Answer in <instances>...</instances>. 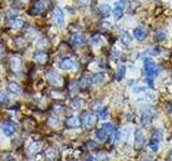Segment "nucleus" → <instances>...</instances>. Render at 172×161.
I'll list each match as a JSON object with an SVG mask.
<instances>
[{"label": "nucleus", "instance_id": "7c9ffc66", "mask_svg": "<svg viewBox=\"0 0 172 161\" xmlns=\"http://www.w3.org/2000/svg\"><path fill=\"white\" fill-rule=\"evenodd\" d=\"M155 38H156L157 41H162V40L166 39V33L162 32V31H158V32H156Z\"/></svg>", "mask_w": 172, "mask_h": 161}, {"label": "nucleus", "instance_id": "e433bc0d", "mask_svg": "<svg viewBox=\"0 0 172 161\" xmlns=\"http://www.w3.org/2000/svg\"><path fill=\"white\" fill-rule=\"evenodd\" d=\"M21 2H26V1H28V0H20Z\"/></svg>", "mask_w": 172, "mask_h": 161}, {"label": "nucleus", "instance_id": "412c9836", "mask_svg": "<svg viewBox=\"0 0 172 161\" xmlns=\"http://www.w3.org/2000/svg\"><path fill=\"white\" fill-rule=\"evenodd\" d=\"M23 23L24 21L22 18H14V19H12V21L10 22V27L13 29H18L23 26Z\"/></svg>", "mask_w": 172, "mask_h": 161}, {"label": "nucleus", "instance_id": "dca6fc26", "mask_svg": "<svg viewBox=\"0 0 172 161\" xmlns=\"http://www.w3.org/2000/svg\"><path fill=\"white\" fill-rule=\"evenodd\" d=\"M45 157L47 160L50 161H54L57 159V157H58V153H57L56 149L54 148H49L47 151H45Z\"/></svg>", "mask_w": 172, "mask_h": 161}, {"label": "nucleus", "instance_id": "1a4fd4ad", "mask_svg": "<svg viewBox=\"0 0 172 161\" xmlns=\"http://www.w3.org/2000/svg\"><path fill=\"white\" fill-rule=\"evenodd\" d=\"M134 36L139 41H143L147 37V31L142 27H138L134 30Z\"/></svg>", "mask_w": 172, "mask_h": 161}, {"label": "nucleus", "instance_id": "f257e3e1", "mask_svg": "<svg viewBox=\"0 0 172 161\" xmlns=\"http://www.w3.org/2000/svg\"><path fill=\"white\" fill-rule=\"evenodd\" d=\"M143 64H144V71H145V73H146V75L149 77H155L159 74L160 72L159 67L155 64L154 60L152 58H149V57L144 58Z\"/></svg>", "mask_w": 172, "mask_h": 161}, {"label": "nucleus", "instance_id": "20e7f679", "mask_svg": "<svg viewBox=\"0 0 172 161\" xmlns=\"http://www.w3.org/2000/svg\"><path fill=\"white\" fill-rule=\"evenodd\" d=\"M126 4H127L126 0H118L117 2H115L113 9V15L116 19H119L123 16V13L125 8H126Z\"/></svg>", "mask_w": 172, "mask_h": 161}, {"label": "nucleus", "instance_id": "cd10ccee", "mask_svg": "<svg viewBox=\"0 0 172 161\" xmlns=\"http://www.w3.org/2000/svg\"><path fill=\"white\" fill-rule=\"evenodd\" d=\"M0 103L2 105H7L9 103V97L5 92H0Z\"/></svg>", "mask_w": 172, "mask_h": 161}, {"label": "nucleus", "instance_id": "7ed1b4c3", "mask_svg": "<svg viewBox=\"0 0 172 161\" xmlns=\"http://www.w3.org/2000/svg\"><path fill=\"white\" fill-rule=\"evenodd\" d=\"M1 129H2L5 136H11L17 130V125L15 123H13V121H11V120H8V121H5V123H3L1 125Z\"/></svg>", "mask_w": 172, "mask_h": 161}, {"label": "nucleus", "instance_id": "ddd939ff", "mask_svg": "<svg viewBox=\"0 0 172 161\" xmlns=\"http://www.w3.org/2000/svg\"><path fill=\"white\" fill-rule=\"evenodd\" d=\"M102 128L104 129L105 131H107V133L109 134V136H116V128L114 127L112 124L110 123H105L102 125Z\"/></svg>", "mask_w": 172, "mask_h": 161}, {"label": "nucleus", "instance_id": "f704fd0d", "mask_svg": "<svg viewBox=\"0 0 172 161\" xmlns=\"http://www.w3.org/2000/svg\"><path fill=\"white\" fill-rule=\"evenodd\" d=\"M86 161H95V158H94V157H88V158L86 159Z\"/></svg>", "mask_w": 172, "mask_h": 161}, {"label": "nucleus", "instance_id": "6e6552de", "mask_svg": "<svg viewBox=\"0 0 172 161\" xmlns=\"http://www.w3.org/2000/svg\"><path fill=\"white\" fill-rule=\"evenodd\" d=\"M54 15H55V18H56V22H57V25L62 28L65 26V14H64V11L62 10L60 8L57 7L54 11Z\"/></svg>", "mask_w": 172, "mask_h": 161}, {"label": "nucleus", "instance_id": "72a5a7b5", "mask_svg": "<svg viewBox=\"0 0 172 161\" xmlns=\"http://www.w3.org/2000/svg\"><path fill=\"white\" fill-rule=\"evenodd\" d=\"M151 55H158L160 53V49L158 47H155V49H152V51H149Z\"/></svg>", "mask_w": 172, "mask_h": 161}, {"label": "nucleus", "instance_id": "393cba45", "mask_svg": "<svg viewBox=\"0 0 172 161\" xmlns=\"http://www.w3.org/2000/svg\"><path fill=\"white\" fill-rule=\"evenodd\" d=\"M99 11H100V13L103 16H108L111 12V8L110 5L108 4H101L100 8H99Z\"/></svg>", "mask_w": 172, "mask_h": 161}, {"label": "nucleus", "instance_id": "0eeeda50", "mask_svg": "<svg viewBox=\"0 0 172 161\" xmlns=\"http://www.w3.org/2000/svg\"><path fill=\"white\" fill-rule=\"evenodd\" d=\"M46 79H47V81H49L52 85H55V86H59L62 82V77L53 71H49L46 73Z\"/></svg>", "mask_w": 172, "mask_h": 161}, {"label": "nucleus", "instance_id": "c9c22d12", "mask_svg": "<svg viewBox=\"0 0 172 161\" xmlns=\"http://www.w3.org/2000/svg\"><path fill=\"white\" fill-rule=\"evenodd\" d=\"M3 49H5V47H3V45H2V44H0V54L3 53Z\"/></svg>", "mask_w": 172, "mask_h": 161}, {"label": "nucleus", "instance_id": "a878e982", "mask_svg": "<svg viewBox=\"0 0 172 161\" xmlns=\"http://www.w3.org/2000/svg\"><path fill=\"white\" fill-rule=\"evenodd\" d=\"M43 9H44L43 2L39 1V2H37L36 4H35L34 10H32V14H39L40 12H42V11H43Z\"/></svg>", "mask_w": 172, "mask_h": 161}, {"label": "nucleus", "instance_id": "f3484780", "mask_svg": "<svg viewBox=\"0 0 172 161\" xmlns=\"http://www.w3.org/2000/svg\"><path fill=\"white\" fill-rule=\"evenodd\" d=\"M67 125H68V127H70V128H77V127L81 125V120L79 119L77 117L72 116V117L68 118Z\"/></svg>", "mask_w": 172, "mask_h": 161}, {"label": "nucleus", "instance_id": "423d86ee", "mask_svg": "<svg viewBox=\"0 0 172 161\" xmlns=\"http://www.w3.org/2000/svg\"><path fill=\"white\" fill-rule=\"evenodd\" d=\"M144 143H145V136H144L143 131L138 129L134 132V146L137 149H140L143 147Z\"/></svg>", "mask_w": 172, "mask_h": 161}, {"label": "nucleus", "instance_id": "c85d7f7f", "mask_svg": "<svg viewBox=\"0 0 172 161\" xmlns=\"http://www.w3.org/2000/svg\"><path fill=\"white\" fill-rule=\"evenodd\" d=\"M92 84V76H88V75H85L84 77L82 79V81H81V85H82L83 87L87 86V85Z\"/></svg>", "mask_w": 172, "mask_h": 161}, {"label": "nucleus", "instance_id": "f8f14e48", "mask_svg": "<svg viewBox=\"0 0 172 161\" xmlns=\"http://www.w3.org/2000/svg\"><path fill=\"white\" fill-rule=\"evenodd\" d=\"M70 41L72 44L74 45H83L85 43V38L82 34H73V36L70 38Z\"/></svg>", "mask_w": 172, "mask_h": 161}, {"label": "nucleus", "instance_id": "a211bd4d", "mask_svg": "<svg viewBox=\"0 0 172 161\" xmlns=\"http://www.w3.org/2000/svg\"><path fill=\"white\" fill-rule=\"evenodd\" d=\"M41 147H42L41 142H36V143L31 144V145L29 146L28 153L30 154V155H35V154H37V153H39V151H40Z\"/></svg>", "mask_w": 172, "mask_h": 161}, {"label": "nucleus", "instance_id": "4be33fe9", "mask_svg": "<svg viewBox=\"0 0 172 161\" xmlns=\"http://www.w3.org/2000/svg\"><path fill=\"white\" fill-rule=\"evenodd\" d=\"M126 74V67L125 66H119L117 69V72H116V79L117 81H122L124 79Z\"/></svg>", "mask_w": 172, "mask_h": 161}, {"label": "nucleus", "instance_id": "bb28decb", "mask_svg": "<svg viewBox=\"0 0 172 161\" xmlns=\"http://www.w3.org/2000/svg\"><path fill=\"white\" fill-rule=\"evenodd\" d=\"M109 116V110L107 109V107H103V109H101L100 111H99V118L102 120L107 119Z\"/></svg>", "mask_w": 172, "mask_h": 161}, {"label": "nucleus", "instance_id": "2f4dec72", "mask_svg": "<svg viewBox=\"0 0 172 161\" xmlns=\"http://www.w3.org/2000/svg\"><path fill=\"white\" fill-rule=\"evenodd\" d=\"M122 41H123L124 44H129V43H130L131 39H130V37H129L128 33H124L123 37H122Z\"/></svg>", "mask_w": 172, "mask_h": 161}, {"label": "nucleus", "instance_id": "c756f323", "mask_svg": "<svg viewBox=\"0 0 172 161\" xmlns=\"http://www.w3.org/2000/svg\"><path fill=\"white\" fill-rule=\"evenodd\" d=\"M72 105H73V107H75V109H81V107H83V105H84V101H83V100H74L73 103H72Z\"/></svg>", "mask_w": 172, "mask_h": 161}, {"label": "nucleus", "instance_id": "39448f33", "mask_svg": "<svg viewBox=\"0 0 172 161\" xmlns=\"http://www.w3.org/2000/svg\"><path fill=\"white\" fill-rule=\"evenodd\" d=\"M59 68L62 70H74L77 69V62L71 58H64L59 61Z\"/></svg>", "mask_w": 172, "mask_h": 161}, {"label": "nucleus", "instance_id": "b1692460", "mask_svg": "<svg viewBox=\"0 0 172 161\" xmlns=\"http://www.w3.org/2000/svg\"><path fill=\"white\" fill-rule=\"evenodd\" d=\"M49 125L51 127H53V128H58L60 126V120L57 117H55V116H51L49 119Z\"/></svg>", "mask_w": 172, "mask_h": 161}, {"label": "nucleus", "instance_id": "2eb2a0df", "mask_svg": "<svg viewBox=\"0 0 172 161\" xmlns=\"http://www.w3.org/2000/svg\"><path fill=\"white\" fill-rule=\"evenodd\" d=\"M96 138L100 141V142H104V141L108 140L109 134L107 133V131H105L104 129L101 128V129H98V130L96 131Z\"/></svg>", "mask_w": 172, "mask_h": 161}, {"label": "nucleus", "instance_id": "9d476101", "mask_svg": "<svg viewBox=\"0 0 172 161\" xmlns=\"http://www.w3.org/2000/svg\"><path fill=\"white\" fill-rule=\"evenodd\" d=\"M10 66H11V70L13 72H18L21 70L22 67V60L17 57H13L10 61Z\"/></svg>", "mask_w": 172, "mask_h": 161}, {"label": "nucleus", "instance_id": "6ab92c4d", "mask_svg": "<svg viewBox=\"0 0 172 161\" xmlns=\"http://www.w3.org/2000/svg\"><path fill=\"white\" fill-rule=\"evenodd\" d=\"M35 59H36V61L40 62V64H44L47 60V55L44 52H37L35 54Z\"/></svg>", "mask_w": 172, "mask_h": 161}, {"label": "nucleus", "instance_id": "5701e85b", "mask_svg": "<svg viewBox=\"0 0 172 161\" xmlns=\"http://www.w3.org/2000/svg\"><path fill=\"white\" fill-rule=\"evenodd\" d=\"M159 142L160 141L156 140V139H152L151 142H149V147H151L152 151H155V153H157L158 149H159Z\"/></svg>", "mask_w": 172, "mask_h": 161}, {"label": "nucleus", "instance_id": "4468645a", "mask_svg": "<svg viewBox=\"0 0 172 161\" xmlns=\"http://www.w3.org/2000/svg\"><path fill=\"white\" fill-rule=\"evenodd\" d=\"M152 117H153V115H152V113L149 112V111H144L143 113H142V116H141V121L143 125H149L152 121Z\"/></svg>", "mask_w": 172, "mask_h": 161}, {"label": "nucleus", "instance_id": "f03ea898", "mask_svg": "<svg viewBox=\"0 0 172 161\" xmlns=\"http://www.w3.org/2000/svg\"><path fill=\"white\" fill-rule=\"evenodd\" d=\"M96 123V116L92 114V113L86 112L84 113V115L82 116V120H81V124L84 126L86 129H90L92 127H94Z\"/></svg>", "mask_w": 172, "mask_h": 161}, {"label": "nucleus", "instance_id": "4c0bfd02", "mask_svg": "<svg viewBox=\"0 0 172 161\" xmlns=\"http://www.w3.org/2000/svg\"><path fill=\"white\" fill-rule=\"evenodd\" d=\"M7 1H10V0H7Z\"/></svg>", "mask_w": 172, "mask_h": 161}, {"label": "nucleus", "instance_id": "9b49d317", "mask_svg": "<svg viewBox=\"0 0 172 161\" xmlns=\"http://www.w3.org/2000/svg\"><path fill=\"white\" fill-rule=\"evenodd\" d=\"M105 79V74L103 73V72H101V73H97V74L92 75V85H99L101 84V83L104 82Z\"/></svg>", "mask_w": 172, "mask_h": 161}, {"label": "nucleus", "instance_id": "473e14b6", "mask_svg": "<svg viewBox=\"0 0 172 161\" xmlns=\"http://www.w3.org/2000/svg\"><path fill=\"white\" fill-rule=\"evenodd\" d=\"M101 38L100 36H95L94 38L92 39V43L94 44V45H99V44H101Z\"/></svg>", "mask_w": 172, "mask_h": 161}, {"label": "nucleus", "instance_id": "aec40b11", "mask_svg": "<svg viewBox=\"0 0 172 161\" xmlns=\"http://www.w3.org/2000/svg\"><path fill=\"white\" fill-rule=\"evenodd\" d=\"M8 88L12 94H14V95H18V94L21 92V87H20V85L15 82H11L10 84H9Z\"/></svg>", "mask_w": 172, "mask_h": 161}]
</instances>
